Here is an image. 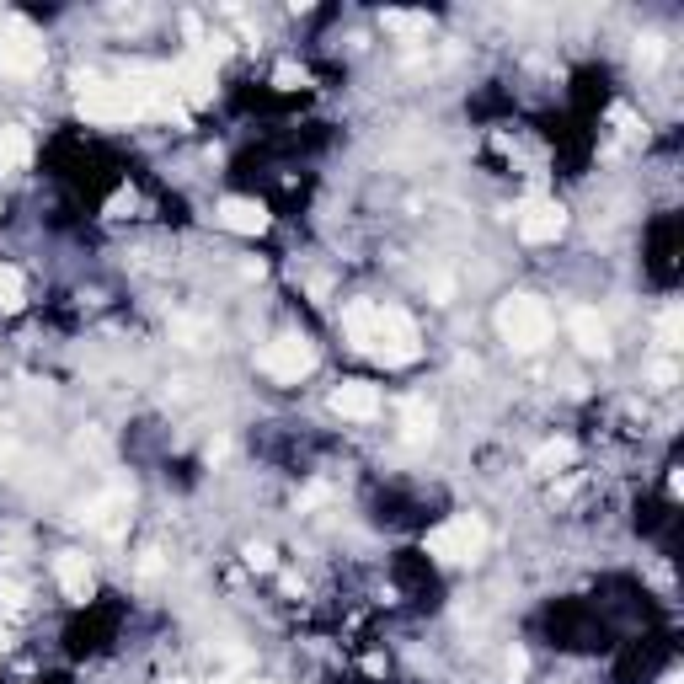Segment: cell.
Wrapping results in <instances>:
<instances>
[{
  "label": "cell",
  "mask_w": 684,
  "mask_h": 684,
  "mask_svg": "<svg viewBox=\"0 0 684 684\" xmlns=\"http://www.w3.org/2000/svg\"><path fill=\"white\" fill-rule=\"evenodd\" d=\"M433 428H439L433 401H423V396H407V401H401V439H407V444H428Z\"/></svg>",
  "instance_id": "cell-14"
},
{
  "label": "cell",
  "mask_w": 684,
  "mask_h": 684,
  "mask_svg": "<svg viewBox=\"0 0 684 684\" xmlns=\"http://www.w3.org/2000/svg\"><path fill=\"white\" fill-rule=\"evenodd\" d=\"M0 610H6V615H22L27 610V588L17 578H0Z\"/></svg>",
  "instance_id": "cell-21"
},
{
  "label": "cell",
  "mask_w": 684,
  "mask_h": 684,
  "mask_svg": "<svg viewBox=\"0 0 684 684\" xmlns=\"http://www.w3.org/2000/svg\"><path fill=\"white\" fill-rule=\"evenodd\" d=\"M22 300H27L22 273L17 268H0V310H22Z\"/></svg>",
  "instance_id": "cell-18"
},
{
  "label": "cell",
  "mask_w": 684,
  "mask_h": 684,
  "mask_svg": "<svg viewBox=\"0 0 684 684\" xmlns=\"http://www.w3.org/2000/svg\"><path fill=\"white\" fill-rule=\"evenodd\" d=\"M326 497H332V487H310V492L300 497V503H305V508H316V503H326Z\"/></svg>",
  "instance_id": "cell-30"
},
{
  "label": "cell",
  "mask_w": 684,
  "mask_h": 684,
  "mask_svg": "<svg viewBox=\"0 0 684 684\" xmlns=\"http://www.w3.org/2000/svg\"><path fill=\"white\" fill-rule=\"evenodd\" d=\"M572 460H578V444H572V439H551V444H540V449H535V460H530V465H535L540 476H556V471H567Z\"/></svg>",
  "instance_id": "cell-16"
},
{
  "label": "cell",
  "mask_w": 684,
  "mask_h": 684,
  "mask_svg": "<svg viewBox=\"0 0 684 684\" xmlns=\"http://www.w3.org/2000/svg\"><path fill=\"white\" fill-rule=\"evenodd\" d=\"M652 380H658V385H674V380H679V369L663 359V364H652Z\"/></svg>",
  "instance_id": "cell-29"
},
{
  "label": "cell",
  "mask_w": 684,
  "mask_h": 684,
  "mask_svg": "<svg viewBox=\"0 0 684 684\" xmlns=\"http://www.w3.org/2000/svg\"><path fill=\"white\" fill-rule=\"evenodd\" d=\"M369 353H375L380 364H412L417 353V321L407 316V310H396V305H380L375 310V337H369Z\"/></svg>",
  "instance_id": "cell-4"
},
{
  "label": "cell",
  "mask_w": 684,
  "mask_h": 684,
  "mask_svg": "<svg viewBox=\"0 0 684 684\" xmlns=\"http://www.w3.org/2000/svg\"><path fill=\"white\" fill-rule=\"evenodd\" d=\"M375 300H353V305H342V332H348V342L359 353H369V337H375Z\"/></svg>",
  "instance_id": "cell-15"
},
{
  "label": "cell",
  "mask_w": 684,
  "mask_h": 684,
  "mask_svg": "<svg viewBox=\"0 0 684 684\" xmlns=\"http://www.w3.org/2000/svg\"><path fill=\"white\" fill-rule=\"evenodd\" d=\"M273 86H278V91H305V86H310V70L294 65V59H284V65L273 70Z\"/></svg>",
  "instance_id": "cell-20"
},
{
  "label": "cell",
  "mask_w": 684,
  "mask_h": 684,
  "mask_svg": "<svg viewBox=\"0 0 684 684\" xmlns=\"http://www.w3.org/2000/svg\"><path fill=\"white\" fill-rule=\"evenodd\" d=\"M385 27H391V33H428L433 17L428 11H385Z\"/></svg>",
  "instance_id": "cell-19"
},
{
  "label": "cell",
  "mask_w": 684,
  "mask_h": 684,
  "mask_svg": "<svg viewBox=\"0 0 684 684\" xmlns=\"http://www.w3.org/2000/svg\"><path fill=\"white\" fill-rule=\"evenodd\" d=\"M75 455H91V460H102V455H107V433H97V428H86L81 439H75Z\"/></svg>",
  "instance_id": "cell-23"
},
{
  "label": "cell",
  "mask_w": 684,
  "mask_h": 684,
  "mask_svg": "<svg viewBox=\"0 0 684 684\" xmlns=\"http://www.w3.org/2000/svg\"><path fill=\"white\" fill-rule=\"evenodd\" d=\"M658 59H663V38L647 33L642 43H636V65H658Z\"/></svg>",
  "instance_id": "cell-24"
},
{
  "label": "cell",
  "mask_w": 684,
  "mask_h": 684,
  "mask_svg": "<svg viewBox=\"0 0 684 684\" xmlns=\"http://www.w3.org/2000/svg\"><path fill=\"white\" fill-rule=\"evenodd\" d=\"M6 647H11V631H6V626H0V652H6Z\"/></svg>",
  "instance_id": "cell-32"
},
{
  "label": "cell",
  "mask_w": 684,
  "mask_h": 684,
  "mask_svg": "<svg viewBox=\"0 0 684 684\" xmlns=\"http://www.w3.org/2000/svg\"><path fill=\"white\" fill-rule=\"evenodd\" d=\"M171 81H177V102L182 107H209L214 102V65L204 54H188L177 70H171Z\"/></svg>",
  "instance_id": "cell-8"
},
{
  "label": "cell",
  "mask_w": 684,
  "mask_h": 684,
  "mask_svg": "<svg viewBox=\"0 0 684 684\" xmlns=\"http://www.w3.org/2000/svg\"><path fill=\"white\" fill-rule=\"evenodd\" d=\"M27 155H33V139H27L22 123L0 129V171H17V166H27Z\"/></svg>",
  "instance_id": "cell-17"
},
{
  "label": "cell",
  "mask_w": 684,
  "mask_h": 684,
  "mask_svg": "<svg viewBox=\"0 0 684 684\" xmlns=\"http://www.w3.org/2000/svg\"><path fill=\"white\" fill-rule=\"evenodd\" d=\"M54 578H59V588H65L70 604H86L91 594H97V578H91V562L81 551H59L54 556Z\"/></svg>",
  "instance_id": "cell-10"
},
{
  "label": "cell",
  "mask_w": 684,
  "mask_h": 684,
  "mask_svg": "<svg viewBox=\"0 0 684 684\" xmlns=\"http://www.w3.org/2000/svg\"><path fill=\"white\" fill-rule=\"evenodd\" d=\"M481 551H487V524H481L476 513H455V519H444L439 530L428 535V556H439L449 567H471Z\"/></svg>",
  "instance_id": "cell-3"
},
{
  "label": "cell",
  "mask_w": 684,
  "mask_h": 684,
  "mask_svg": "<svg viewBox=\"0 0 684 684\" xmlns=\"http://www.w3.org/2000/svg\"><path fill=\"white\" fill-rule=\"evenodd\" d=\"M524 668H530V658H524V652L513 647V652H508V679H524Z\"/></svg>",
  "instance_id": "cell-28"
},
{
  "label": "cell",
  "mask_w": 684,
  "mask_h": 684,
  "mask_svg": "<svg viewBox=\"0 0 684 684\" xmlns=\"http://www.w3.org/2000/svg\"><path fill=\"white\" fill-rule=\"evenodd\" d=\"M567 230V209L556 204V198H530V204L519 209V236L530 246H546Z\"/></svg>",
  "instance_id": "cell-7"
},
{
  "label": "cell",
  "mask_w": 684,
  "mask_h": 684,
  "mask_svg": "<svg viewBox=\"0 0 684 684\" xmlns=\"http://www.w3.org/2000/svg\"><path fill=\"white\" fill-rule=\"evenodd\" d=\"M75 107L91 118V123H134L145 118V107L123 81H107L97 70H81L75 75Z\"/></svg>",
  "instance_id": "cell-2"
},
{
  "label": "cell",
  "mask_w": 684,
  "mask_h": 684,
  "mask_svg": "<svg viewBox=\"0 0 684 684\" xmlns=\"http://www.w3.org/2000/svg\"><path fill=\"white\" fill-rule=\"evenodd\" d=\"M257 369L268 380H278V385H300L310 369H316V348H310V337H273L268 348L257 353Z\"/></svg>",
  "instance_id": "cell-5"
},
{
  "label": "cell",
  "mask_w": 684,
  "mask_h": 684,
  "mask_svg": "<svg viewBox=\"0 0 684 684\" xmlns=\"http://www.w3.org/2000/svg\"><path fill=\"white\" fill-rule=\"evenodd\" d=\"M0 70L22 75V81L43 70V38H38V27L27 22V17L0 22Z\"/></svg>",
  "instance_id": "cell-6"
},
{
  "label": "cell",
  "mask_w": 684,
  "mask_h": 684,
  "mask_svg": "<svg viewBox=\"0 0 684 684\" xmlns=\"http://www.w3.org/2000/svg\"><path fill=\"white\" fill-rule=\"evenodd\" d=\"M139 572H145V578H155V572H161V551H145V562H139Z\"/></svg>",
  "instance_id": "cell-31"
},
{
  "label": "cell",
  "mask_w": 684,
  "mask_h": 684,
  "mask_svg": "<svg viewBox=\"0 0 684 684\" xmlns=\"http://www.w3.org/2000/svg\"><path fill=\"white\" fill-rule=\"evenodd\" d=\"M252 684H262V679H252Z\"/></svg>",
  "instance_id": "cell-33"
},
{
  "label": "cell",
  "mask_w": 684,
  "mask_h": 684,
  "mask_svg": "<svg viewBox=\"0 0 684 684\" xmlns=\"http://www.w3.org/2000/svg\"><path fill=\"white\" fill-rule=\"evenodd\" d=\"M679 305H668L663 316H658V337H663V348H679Z\"/></svg>",
  "instance_id": "cell-22"
},
{
  "label": "cell",
  "mask_w": 684,
  "mask_h": 684,
  "mask_svg": "<svg viewBox=\"0 0 684 684\" xmlns=\"http://www.w3.org/2000/svg\"><path fill=\"white\" fill-rule=\"evenodd\" d=\"M567 332H572V342H578V348L588 353V359H604V353H610V326L599 321V310H572L567 316Z\"/></svg>",
  "instance_id": "cell-13"
},
{
  "label": "cell",
  "mask_w": 684,
  "mask_h": 684,
  "mask_svg": "<svg viewBox=\"0 0 684 684\" xmlns=\"http://www.w3.org/2000/svg\"><path fill=\"white\" fill-rule=\"evenodd\" d=\"M497 337L513 353H540L551 342V305L540 294H513L497 305Z\"/></svg>",
  "instance_id": "cell-1"
},
{
  "label": "cell",
  "mask_w": 684,
  "mask_h": 684,
  "mask_svg": "<svg viewBox=\"0 0 684 684\" xmlns=\"http://www.w3.org/2000/svg\"><path fill=\"white\" fill-rule=\"evenodd\" d=\"M220 225L236 230V236H262V230L273 225V214L262 198H225L220 204Z\"/></svg>",
  "instance_id": "cell-11"
},
{
  "label": "cell",
  "mask_w": 684,
  "mask_h": 684,
  "mask_svg": "<svg viewBox=\"0 0 684 684\" xmlns=\"http://www.w3.org/2000/svg\"><path fill=\"white\" fill-rule=\"evenodd\" d=\"M332 412L337 417H353V423H364V417L380 412V391L369 380H342L332 391Z\"/></svg>",
  "instance_id": "cell-12"
},
{
  "label": "cell",
  "mask_w": 684,
  "mask_h": 684,
  "mask_svg": "<svg viewBox=\"0 0 684 684\" xmlns=\"http://www.w3.org/2000/svg\"><path fill=\"white\" fill-rule=\"evenodd\" d=\"M134 204H139V198H134V188L113 193V198H107V220H123V214H134Z\"/></svg>",
  "instance_id": "cell-25"
},
{
  "label": "cell",
  "mask_w": 684,
  "mask_h": 684,
  "mask_svg": "<svg viewBox=\"0 0 684 684\" xmlns=\"http://www.w3.org/2000/svg\"><path fill=\"white\" fill-rule=\"evenodd\" d=\"M171 332L188 337V348H198V337H204V321H188V316H182V321H171Z\"/></svg>",
  "instance_id": "cell-26"
},
{
  "label": "cell",
  "mask_w": 684,
  "mask_h": 684,
  "mask_svg": "<svg viewBox=\"0 0 684 684\" xmlns=\"http://www.w3.org/2000/svg\"><path fill=\"white\" fill-rule=\"evenodd\" d=\"M246 562H252L257 572H268V567L278 562V556H273V546H246Z\"/></svg>",
  "instance_id": "cell-27"
},
{
  "label": "cell",
  "mask_w": 684,
  "mask_h": 684,
  "mask_svg": "<svg viewBox=\"0 0 684 684\" xmlns=\"http://www.w3.org/2000/svg\"><path fill=\"white\" fill-rule=\"evenodd\" d=\"M129 503H134V492H129V487H113V492L91 497V503L81 508V519L91 524V530H102L107 540H118L123 524H129Z\"/></svg>",
  "instance_id": "cell-9"
}]
</instances>
